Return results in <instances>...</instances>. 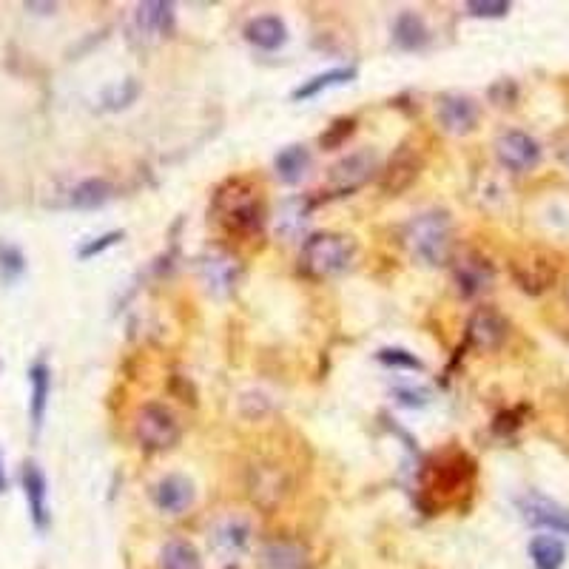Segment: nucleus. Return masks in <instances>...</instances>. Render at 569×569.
<instances>
[{"label":"nucleus","instance_id":"f257e3e1","mask_svg":"<svg viewBox=\"0 0 569 569\" xmlns=\"http://www.w3.org/2000/svg\"><path fill=\"white\" fill-rule=\"evenodd\" d=\"M211 217L231 237H254L265 225L262 191L251 177H228L211 194Z\"/></svg>","mask_w":569,"mask_h":569},{"label":"nucleus","instance_id":"f03ea898","mask_svg":"<svg viewBox=\"0 0 569 569\" xmlns=\"http://www.w3.org/2000/svg\"><path fill=\"white\" fill-rule=\"evenodd\" d=\"M404 245L413 257L439 268V265H450L453 262V251H456V239H453V217L447 211H424L419 217L404 225Z\"/></svg>","mask_w":569,"mask_h":569},{"label":"nucleus","instance_id":"7ed1b4c3","mask_svg":"<svg viewBox=\"0 0 569 569\" xmlns=\"http://www.w3.org/2000/svg\"><path fill=\"white\" fill-rule=\"evenodd\" d=\"M473 481H476V459L459 447H444L424 464L422 490L430 498L453 501L461 493H467L473 487Z\"/></svg>","mask_w":569,"mask_h":569},{"label":"nucleus","instance_id":"20e7f679","mask_svg":"<svg viewBox=\"0 0 569 569\" xmlns=\"http://www.w3.org/2000/svg\"><path fill=\"white\" fill-rule=\"evenodd\" d=\"M356 257V242L348 234L336 231H319L302 242L299 251V271L308 279H331L348 271Z\"/></svg>","mask_w":569,"mask_h":569},{"label":"nucleus","instance_id":"39448f33","mask_svg":"<svg viewBox=\"0 0 569 569\" xmlns=\"http://www.w3.org/2000/svg\"><path fill=\"white\" fill-rule=\"evenodd\" d=\"M183 427L166 404L146 402L134 416V439L146 453H166L177 447Z\"/></svg>","mask_w":569,"mask_h":569},{"label":"nucleus","instance_id":"423d86ee","mask_svg":"<svg viewBox=\"0 0 569 569\" xmlns=\"http://www.w3.org/2000/svg\"><path fill=\"white\" fill-rule=\"evenodd\" d=\"M379 171H382V163H379L376 148H356L328 168V191L333 197L353 194L365 188Z\"/></svg>","mask_w":569,"mask_h":569},{"label":"nucleus","instance_id":"0eeeda50","mask_svg":"<svg viewBox=\"0 0 569 569\" xmlns=\"http://www.w3.org/2000/svg\"><path fill=\"white\" fill-rule=\"evenodd\" d=\"M513 282L530 296H541L558 282V265L544 251H521L510 259Z\"/></svg>","mask_w":569,"mask_h":569},{"label":"nucleus","instance_id":"6e6552de","mask_svg":"<svg viewBox=\"0 0 569 569\" xmlns=\"http://www.w3.org/2000/svg\"><path fill=\"white\" fill-rule=\"evenodd\" d=\"M422 168V148L416 146L413 140H407V143H402L390 154V160L379 171V188L385 191L387 197H399V194H404L410 185L419 180Z\"/></svg>","mask_w":569,"mask_h":569},{"label":"nucleus","instance_id":"1a4fd4ad","mask_svg":"<svg viewBox=\"0 0 569 569\" xmlns=\"http://www.w3.org/2000/svg\"><path fill=\"white\" fill-rule=\"evenodd\" d=\"M291 490V478L285 473V467H279L274 461H257L248 470V496L262 510H274L282 504V498Z\"/></svg>","mask_w":569,"mask_h":569},{"label":"nucleus","instance_id":"9d476101","mask_svg":"<svg viewBox=\"0 0 569 569\" xmlns=\"http://www.w3.org/2000/svg\"><path fill=\"white\" fill-rule=\"evenodd\" d=\"M507 336H510L507 316L496 308H490V305L476 308L473 316L467 319V345L470 348L490 353V350L501 348L507 342Z\"/></svg>","mask_w":569,"mask_h":569},{"label":"nucleus","instance_id":"9b49d317","mask_svg":"<svg viewBox=\"0 0 569 569\" xmlns=\"http://www.w3.org/2000/svg\"><path fill=\"white\" fill-rule=\"evenodd\" d=\"M496 157L501 166L515 174H524L530 168L538 166L541 160V146L538 140L530 137L527 131H501L496 140Z\"/></svg>","mask_w":569,"mask_h":569},{"label":"nucleus","instance_id":"f8f14e48","mask_svg":"<svg viewBox=\"0 0 569 569\" xmlns=\"http://www.w3.org/2000/svg\"><path fill=\"white\" fill-rule=\"evenodd\" d=\"M518 513L527 524H533L538 530H550V533L569 535V510L564 504L552 501L550 496L541 493H524L518 498Z\"/></svg>","mask_w":569,"mask_h":569},{"label":"nucleus","instance_id":"ddd939ff","mask_svg":"<svg viewBox=\"0 0 569 569\" xmlns=\"http://www.w3.org/2000/svg\"><path fill=\"white\" fill-rule=\"evenodd\" d=\"M450 265H453V282H456L459 294L467 296V299L484 294L493 285V279H496L493 262L476 254V251H464L459 257H453Z\"/></svg>","mask_w":569,"mask_h":569},{"label":"nucleus","instance_id":"4468645a","mask_svg":"<svg viewBox=\"0 0 569 569\" xmlns=\"http://www.w3.org/2000/svg\"><path fill=\"white\" fill-rule=\"evenodd\" d=\"M197 268H200L205 288L217 296L231 294L239 285V276H242L237 257H231L228 251H208V254H202Z\"/></svg>","mask_w":569,"mask_h":569},{"label":"nucleus","instance_id":"2eb2a0df","mask_svg":"<svg viewBox=\"0 0 569 569\" xmlns=\"http://www.w3.org/2000/svg\"><path fill=\"white\" fill-rule=\"evenodd\" d=\"M20 484H23V496L29 504V515H32V524L35 530L46 533L49 524H52V515H49V484L43 470L37 467L35 461H26L20 467Z\"/></svg>","mask_w":569,"mask_h":569},{"label":"nucleus","instance_id":"dca6fc26","mask_svg":"<svg viewBox=\"0 0 569 569\" xmlns=\"http://www.w3.org/2000/svg\"><path fill=\"white\" fill-rule=\"evenodd\" d=\"M439 123L447 134H470L478 126L476 100L464 94H444L439 100Z\"/></svg>","mask_w":569,"mask_h":569},{"label":"nucleus","instance_id":"f3484780","mask_svg":"<svg viewBox=\"0 0 569 569\" xmlns=\"http://www.w3.org/2000/svg\"><path fill=\"white\" fill-rule=\"evenodd\" d=\"M257 569H311V555L296 541L274 538V541L262 544L257 555Z\"/></svg>","mask_w":569,"mask_h":569},{"label":"nucleus","instance_id":"a211bd4d","mask_svg":"<svg viewBox=\"0 0 569 569\" xmlns=\"http://www.w3.org/2000/svg\"><path fill=\"white\" fill-rule=\"evenodd\" d=\"M151 498L160 513L180 515L194 504V484L185 476H163L154 484Z\"/></svg>","mask_w":569,"mask_h":569},{"label":"nucleus","instance_id":"6ab92c4d","mask_svg":"<svg viewBox=\"0 0 569 569\" xmlns=\"http://www.w3.org/2000/svg\"><path fill=\"white\" fill-rule=\"evenodd\" d=\"M211 547L225 555V558H234L251 547V524L245 518H222L220 524L211 530Z\"/></svg>","mask_w":569,"mask_h":569},{"label":"nucleus","instance_id":"aec40b11","mask_svg":"<svg viewBox=\"0 0 569 569\" xmlns=\"http://www.w3.org/2000/svg\"><path fill=\"white\" fill-rule=\"evenodd\" d=\"M245 40L251 46L262 49V52H276L288 40V26H285V20L276 18V15H259V18L248 20Z\"/></svg>","mask_w":569,"mask_h":569},{"label":"nucleus","instance_id":"412c9836","mask_svg":"<svg viewBox=\"0 0 569 569\" xmlns=\"http://www.w3.org/2000/svg\"><path fill=\"white\" fill-rule=\"evenodd\" d=\"M29 385H32V399H29V419L32 430L40 433L43 419H46V407H49V393H52V370L43 359H37L29 368Z\"/></svg>","mask_w":569,"mask_h":569},{"label":"nucleus","instance_id":"4be33fe9","mask_svg":"<svg viewBox=\"0 0 569 569\" xmlns=\"http://www.w3.org/2000/svg\"><path fill=\"white\" fill-rule=\"evenodd\" d=\"M430 40V32H427V23L422 20V15L416 12H402L396 23H393V43L402 49V52H419L427 46Z\"/></svg>","mask_w":569,"mask_h":569},{"label":"nucleus","instance_id":"5701e85b","mask_svg":"<svg viewBox=\"0 0 569 569\" xmlns=\"http://www.w3.org/2000/svg\"><path fill=\"white\" fill-rule=\"evenodd\" d=\"M114 197V185L103 177H89L83 183H77L69 191V205L77 211H94V208H103L106 202Z\"/></svg>","mask_w":569,"mask_h":569},{"label":"nucleus","instance_id":"b1692460","mask_svg":"<svg viewBox=\"0 0 569 569\" xmlns=\"http://www.w3.org/2000/svg\"><path fill=\"white\" fill-rule=\"evenodd\" d=\"M311 168V151L305 146H288L276 154L274 171L285 185H296Z\"/></svg>","mask_w":569,"mask_h":569},{"label":"nucleus","instance_id":"393cba45","mask_svg":"<svg viewBox=\"0 0 569 569\" xmlns=\"http://www.w3.org/2000/svg\"><path fill=\"white\" fill-rule=\"evenodd\" d=\"M356 66H336V69H328V72L322 74H313L311 80H305L302 86H296L294 89V100H311L316 94L328 92L333 86H345L350 80H356Z\"/></svg>","mask_w":569,"mask_h":569},{"label":"nucleus","instance_id":"a878e982","mask_svg":"<svg viewBox=\"0 0 569 569\" xmlns=\"http://www.w3.org/2000/svg\"><path fill=\"white\" fill-rule=\"evenodd\" d=\"M137 26L148 35H168L174 29V6L163 0H148L137 6Z\"/></svg>","mask_w":569,"mask_h":569},{"label":"nucleus","instance_id":"bb28decb","mask_svg":"<svg viewBox=\"0 0 569 569\" xmlns=\"http://www.w3.org/2000/svg\"><path fill=\"white\" fill-rule=\"evenodd\" d=\"M530 558L535 569H561L567 561V544L555 535H535L530 541Z\"/></svg>","mask_w":569,"mask_h":569},{"label":"nucleus","instance_id":"cd10ccee","mask_svg":"<svg viewBox=\"0 0 569 569\" xmlns=\"http://www.w3.org/2000/svg\"><path fill=\"white\" fill-rule=\"evenodd\" d=\"M160 569H202L200 552L183 538H171L160 550Z\"/></svg>","mask_w":569,"mask_h":569},{"label":"nucleus","instance_id":"c85d7f7f","mask_svg":"<svg viewBox=\"0 0 569 569\" xmlns=\"http://www.w3.org/2000/svg\"><path fill=\"white\" fill-rule=\"evenodd\" d=\"M140 83L134 80V77H126V80H117V83H111L103 89L100 94V103H103V109L106 111H120V109H129L131 103L140 97Z\"/></svg>","mask_w":569,"mask_h":569},{"label":"nucleus","instance_id":"c756f323","mask_svg":"<svg viewBox=\"0 0 569 569\" xmlns=\"http://www.w3.org/2000/svg\"><path fill=\"white\" fill-rule=\"evenodd\" d=\"M308 211H311V205L302 200H291L282 205V214H279V222H276V231L282 234V237L294 239L299 234V228L305 225L308 220Z\"/></svg>","mask_w":569,"mask_h":569},{"label":"nucleus","instance_id":"7c9ffc66","mask_svg":"<svg viewBox=\"0 0 569 569\" xmlns=\"http://www.w3.org/2000/svg\"><path fill=\"white\" fill-rule=\"evenodd\" d=\"M23 274H26V257H23V251H20L18 245L0 239V279H3L6 285H12V282H18Z\"/></svg>","mask_w":569,"mask_h":569},{"label":"nucleus","instance_id":"2f4dec72","mask_svg":"<svg viewBox=\"0 0 569 569\" xmlns=\"http://www.w3.org/2000/svg\"><path fill=\"white\" fill-rule=\"evenodd\" d=\"M376 359L385 365V368H396V370H424V362L404 348H382L376 353Z\"/></svg>","mask_w":569,"mask_h":569},{"label":"nucleus","instance_id":"473e14b6","mask_svg":"<svg viewBox=\"0 0 569 569\" xmlns=\"http://www.w3.org/2000/svg\"><path fill=\"white\" fill-rule=\"evenodd\" d=\"M353 131H356V117H336L331 126L322 131V137H319V146L322 148L345 146Z\"/></svg>","mask_w":569,"mask_h":569},{"label":"nucleus","instance_id":"72a5a7b5","mask_svg":"<svg viewBox=\"0 0 569 569\" xmlns=\"http://www.w3.org/2000/svg\"><path fill=\"white\" fill-rule=\"evenodd\" d=\"M513 9L510 0H470L467 3V12L473 18H507Z\"/></svg>","mask_w":569,"mask_h":569},{"label":"nucleus","instance_id":"f704fd0d","mask_svg":"<svg viewBox=\"0 0 569 569\" xmlns=\"http://www.w3.org/2000/svg\"><path fill=\"white\" fill-rule=\"evenodd\" d=\"M120 239H123V231H109V234H103V237L89 239V242H83V245H80L77 257H80V259L97 257V254H103L106 248H111V245H117Z\"/></svg>","mask_w":569,"mask_h":569},{"label":"nucleus","instance_id":"c9c22d12","mask_svg":"<svg viewBox=\"0 0 569 569\" xmlns=\"http://www.w3.org/2000/svg\"><path fill=\"white\" fill-rule=\"evenodd\" d=\"M393 396H396V402L404 404V407H424V404L430 402V393L427 390H413V387H396L393 390Z\"/></svg>","mask_w":569,"mask_h":569},{"label":"nucleus","instance_id":"e433bc0d","mask_svg":"<svg viewBox=\"0 0 569 569\" xmlns=\"http://www.w3.org/2000/svg\"><path fill=\"white\" fill-rule=\"evenodd\" d=\"M515 427H521V422H518V416H515V413H501V416L496 419L498 433H510V430H515Z\"/></svg>","mask_w":569,"mask_h":569},{"label":"nucleus","instance_id":"4c0bfd02","mask_svg":"<svg viewBox=\"0 0 569 569\" xmlns=\"http://www.w3.org/2000/svg\"><path fill=\"white\" fill-rule=\"evenodd\" d=\"M23 9L35 12V15H52L57 6L55 3H35V0H29V3H23Z\"/></svg>","mask_w":569,"mask_h":569},{"label":"nucleus","instance_id":"58836bf2","mask_svg":"<svg viewBox=\"0 0 569 569\" xmlns=\"http://www.w3.org/2000/svg\"><path fill=\"white\" fill-rule=\"evenodd\" d=\"M9 481H6V470H3V456H0V493H6Z\"/></svg>","mask_w":569,"mask_h":569},{"label":"nucleus","instance_id":"ea45409f","mask_svg":"<svg viewBox=\"0 0 569 569\" xmlns=\"http://www.w3.org/2000/svg\"><path fill=\"white\" fill-rule=\"evenodd\" d=\"M567 302H569V291H567Z\"/></svg>","mask_w":569,"mask_h":569}]
</instances>
